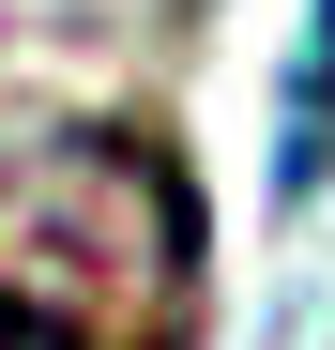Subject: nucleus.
<instances>
[{
	"label": "nucleus",
	"mask_w": 335,
	"mask_h": 350,
	"mask_svg": "<svg viewBox=\"0 0 335 350\" xmlns=\"http://www.w3.org/2000/svg\"><path fill=\"white\" fill-rule=\"evenodd\" d=\"M335 183V0H305V46H290V92H274V198H320Z\"/></svg>",
	"instance_id": "1"
},
{
	"label": "nucleus",
	"mask_w": 335,
	"mask_h": 350,
	"mask_svg": "<svg viewBox=\"0 0 335 350\" xmlns=\"http://www.w3.org/2000/svg\"><path fill=\"white\" fill-rule=\"evenodd\" d=\"M0 350H107V320H77L62 289H0Z\"/></svg>",
	"instance_id": "2"
}]
</instances>
